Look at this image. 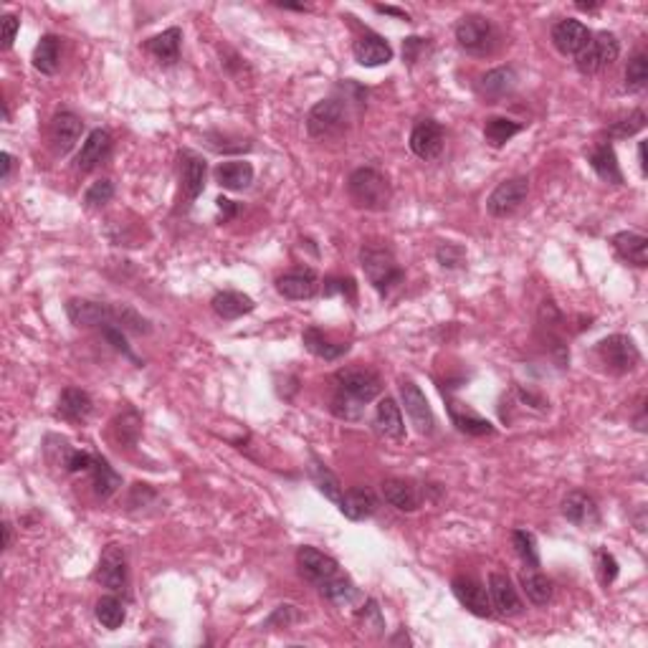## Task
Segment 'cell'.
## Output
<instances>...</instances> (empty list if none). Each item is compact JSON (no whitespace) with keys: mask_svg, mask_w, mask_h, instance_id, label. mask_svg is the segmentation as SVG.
I'll list each match as a JSON object with an SVG mask.
<instances>
[{"mask_svg":"<svg viewBox=\"0 0 648 648\" xmlns=\"http://www.w3.org/2000/svg\"><path fill=\"white\" fill-rule=\"evenodd\" d=\"M360 266L368 277L370 286L380 294L387 297L393 289H398L405 279V271L395 259V254L387 246H363L360 248Z\"/></svg>","mask_w":648,"mask_h":648,"instance_id":"cell-1","label":"cell"},{"mask_svg":"<svg viewBox=\"0 0 648 648\" xmlns=\"http://www.w3.org/2000/svg\"><path fill=\"white\" fill-rule=\"evenodd\" d=\"M350 200L363 211H386L390 206V183L375 168H357L347 180Z\"/></svg>","mask_w":648,"mask_h":648,"instance_id":"cell-2","label":"cell"},{"mask_svg":"<svg viewBox=\"0 0 648 648\" xmlns=\"http://www.w3.org/2000/svg\"><path fill=\"white\" fill-rule=\"evenodd\" d=\"M350 122V112H347V102L340 97H330L316 102L309 114H307V129L315 140H332L340 137Z\"/></svg>","mask_w":648,"mask_h":648,"instance_id":"cell-3","label":"cell"},{"mask_svg":"<svg viewBox=\"0 0 648 648\" xmlns=\"http://www.w3.org/2000/svg\"><path fill=\"white\" fill-rule=\"evenodd\" d=\"M456 41L458 46L472 56H489L496 49L499 34L489 18L464 16L456 23Z\"/></svg>","mask_w":648,"mask_h":648,"instance_id":"cell-4","label":"cell"},{"mask_svg":"<svg viewBox=\"0 0 648 648\" xmlns=\"http://www.w3.org/2000/svg\"><path fill=\"white\" fill-rule=\"evenodd\" d=\"M334 386H337V393H340V395L352 398L355 403L360 405L375 401V398L380 395V390H383L380 378H378L370 368L337 370V375H334Z\"/></svg>","mask_w":648,"mask_h":648,"instance_id":"cell-5","label":"cell"},{"mask_svg":"<svg viewBox=\"0 0 648 648\" xmlns=\"http://www.w3.org/2000/svg\"><path fill=\"white\" fill-rule=\"evenodd\" d=\"M597 357L615 375H626L641 363V352L628 334H611L597 342Z\"/></svg>","mask_w":648,"mask_h":648,"instance_id":"cell-6","label":"cell"},{"mask_svg":"<svg viewBox=\"0 0 648 648\" xmlns=\"http://www.w3.org/2000/svg\"><path fill=\"white\" fill-rule=\"evenodd\" d=\"M621 53V43L613 34L603 31V34L590 35L588 46L575 56V64L582 74H597V71L608 69L618 61Z\"/></svg>","mask_w":648,"mask_h":648,"instance_id":"cell-7","label":"cell"},{"mask_svg":"<svg viewBox=\"0 0 648 648\" xmlns=\"http://www.w3.org/2000/svg\"><path fill=\"white\" fill-rule=\"evenodd\" d=\"M527 195H529V177H509L491 191V195L487 198V211L494 218H507L525 203Z\"/></svg>","mask_w":648,"mask_h":648,"instance_id":"cell-8","label":"cell"},{"mask_svg":"<svg viewBox=\"0 0 648 648\" xmlns=\"http://www.w3.org/2000/svg\"><path fill=\"white\" fill-rule=\"evenodd\" d=\"M297 565H299L301 578L309 580V582L316 585V588H322L324 582H330V580L337 578V575L342 573L334 558L324 555V552H322V550H316V547H307V544H304V547H299Z\"/></svg>","mask_w":648,"mask_h":648,"instance_id":"cell-9","label":"cell"},{"mask_svg":"<svg viewBox=\"0 0 648 648\" xmlns=\"http://www.w3.org/2000/svg\"><path fill=\"white\" fill-rule=\"evenodd\" d=\"M401 401H403L405 413H408L410 423L416 425V431L421 436H431L436 431V418H433V410H431V405L425 401L421 387L416 386L413 380H403L401 383Z\"/></svg>","mask_w":648,"mask_h":648,"instance_id":"cell-10","label":"cell"},{"mask_svg":"<svg viewBox=\"0 0 648 648\" xmlns=\"http://www.w3.org/2000/svg\"><path fill=\"white\" fill-rule=\"evenodd\" d=\"M97 582L112 590V593H122L127 588V552L120 544H109L102 558H99V567H97Z\"/></svg>","mask_w":648,"mask_h":648,"instance_id":"cell-11","label":"cell"},{"mask_svg":"<svg viewBox=\"0 0 648 648\" xmlns=\"http://www.w3.org/2000/svg\"><path fill=\"white\" fill-rule=\"evenodd\" d=\"M451 590H454L456 600L469 611V613L479 615V618H489L494 613L489 600V590L479 582V580L469 578V575H458L451 580Z\"/></svg>","mask_w":648,"mask_h":648,"instance_id":"cell-12","label":"cell"},{"mask_svg":"<svg viewBox=\"0 0 648 648\" xmlns=\"http://www.w3.org/2000/svg\"><path fill=\"white\" fill-rule=\"evenodd\" d=\"M114 309L102 301H91V299H69L66 301V315H69L71 324L76 327H102L114 322Z\"/></svg>","mask_w":648,"mask_h":648,"instance_id":"cell-13","label":"cell"},{"mask_svg":"<svg viewBox=\"0 0 648 648\" xmlns=\"http://www.w3.org/2000/svg\"><path fill=\"white\" fill-rule=\"evenodd\" d=\"M562 514L567 522L582 529H596L600 525V509H597L596 499L585 491H570L562 499Z\"/></svg>","mask_w":648,"mask_h":648,"instance_id":"cell-14","label":"cell"},{"mask_svg":"<svg viewBox=\"0 0 648 648\" xmlns=\"http://www.w3.org/2000/svg\"><path fill=\"white\" fill-rule=\"evenodd\" d=\"M590 35L593 34L588 31L585 23H580L575 18H565L560 23H555V28H552V43L565 56H578L588 46Z\"/></svg>","mask_w":648,"mask_h":648,"instance_id":"cell-15","label":"cell"},{"mask_svg":"<svg viewBox=\"0 0 648 648\" xmlns=\"http://www.w3.org/2000/svg\"><path fill=\"white\" fill-rule=\"evenodd\" d=\"M410 150L421 160H436L443 150V127L436 120H421L410 132Z\"/></svg>","mask_w":648,"mask_h":648,"instance_id":"cell-16","label":"cell"},{"mask_svg":"<svg viewBox=\"0 0 648 648\" xmlns=\"http://www.w3.org/2000/svg\"><path fill=\"white\" fill-rule=\"evenodd\" d=\"M352 56H355V61H357L360 66L375 69V66H383V64H390V61H393V49H390V43H387L383 35L365 34L355 41Z\"/></svg>","mask_w":648,"mask_h":648,"instance_id":"cell-17","label":"cell"},{"mask_svg":"<svg viewBox=\"0 0 648 648\" xmlns=\"http://www.w3.org/2000/svg\"><path fill=\"white\" fill-rule=\"evenodd\" d=\"M489 600L491 608L499 615H519L522 613V600L517 596V588L511 585V580L504 573H491L489 575Z\"/></svg>","mask_w":648,"mask_h":648,"instance_id":"cell-18","label":"cell"},{"mask_svg":"<svg viewBox=\"0 0 648 648\" xmlns=\"http://www.w3.org/2000/svg\"><path fill=\"white\" fill-rule=\"evenodd\" d=\"M82 132H84V122L74 112H59L51 120V127H49V137H51L53 150L59 155H66L71 147L79 142Z\"/></svg>","mask_w":648,"mask_h":648,"instance_id":"cell-19","label":"cell"},{"mask_svg":"<svg viewBox=\"0 0 648 648\" xmlns=\"http://www.w3.org/2000/svg\"><path fill=\"white\" fill-rule=\"evenodd\" d=\"M112 152V135L106 129H94L89 132V137L82 144L79 155H76V170L89 173L94 168H99Z\"/></svg>","mask_w":648,"mask_h":648,"instance_id":"cell-20","label":"cell"},{"mask_svg":"<svg viewBox=\"0 0 648 648\" xmlns=\"http://www.w3.org/2000/svg\"><path fill=\"white\" fill-rule=\"evenodd\" d=\"M319 289V279L312 269H297V271H289L277 279V292L284 299H312Z\"/></svg>","mask_w":648,"mask_h":648,"instance_id":"cell-21","label":"cell"},{"mask_svg":"<svg viewBox=\"0 0 648 648\" xmlns=\"http://www.w3.org/2000/svg\"><path fill=\"white\" fill-rule=\"evenodd\" d=\"M91 410H94L91 395L82 387H66L56 403V416L69 423H84L91 416Z\"/></svg>","mask_w":648,"mask_h":648,"instance_id":"cell-22","label":"cell"},{"mask_svg":"<svg viewBox=\"0 0 648 648\" xmlns=\"http://www.w3.org/2000/svg\"><path fill=\"white\" fill-rule=\"evenodd\" d=\"M180 183H183V191H185V198L193 203L198 195L203 193L206 188V176H208V165L206 160L195 152H183L180 155Z\"/></svg>","mask_w":648,"mask_h":648,"instance_id":"cell-23","label":"cell"},{"mask_svg":"<svg viewBox=\"0 0 648 648\" xmlns=\"http://www.w3.org/2000/svg\"><path fill=\"white\" fill-rule=\"evenodd\" d=\"M340 511L352 519V522H363V519H368L375 514V509H378V499H375V494L365 487H355V489H347L342 494V499H340Z\"/></svg>","mask_w":648,"mask_h":648,"instance_id":"cell-24","label":"cell"},{"mask_svg":"<svg viewBox=\"0 0 648 648\" xmlns=\"http://www.w3.org/2000/svg\"><path fill=\"white\" fill-rule=\"evenodd\" d=\"M449 416L456 428L466 436H494V425L487 418H481L479 413H473L469 405L449 398Z\"/></svg>","mask_w":648,"mask_h":648,"instance_id":"cell-25","label":"cell"},{"mask_svg":"<svg viewBox=\"0 0 648 648\" xmlns=\"http://www.w3.org/2000/svg\"><path fill=\"white\" fill-rule=\"evenodd\" d=\"M383 496L390 507L401 509V511H416L421 507V491L413 481H405V479H387L383 484Z\"/></svg>","mask_w":648,"mask_h":648,"instance_id":"cell-26","label":"cell"},{"mask_svg":"<svg viewBox=\"0 0 648 648\" xmlns=\"http://www.w3.org/2000/svg\"><path fill=\"white\" fill-rule=\"evenodd\" d=\"M375 431L380 436L393 438V441H401L405 436V423H403V413H401V405L395 403L393 398H383L378 403V410H375Z\"/></svg>","mask_w":648,"mask_h":648,"instance_id":"cell-27","label":"cell"},{"mask_svg":"<svg viewBox=\"0 0 648 648\" xmlns=\"http://www.w3.org/2000/svg\"><path fill=\"white\" fill-rule=\"evenodd\" d=\"M215 183L226 191H246L254 183V168L246 160H228L215 168Z\"/></svg>","mask_w":648,"mask_h":648,"instance_id":"cell-28","label":"cell"},{"mask_svg":"<svg viewBox=\"0 0 648 648\" xmlns=\"http://www.w3.org/2000/svg\"><path fill=\"white\" fill-rule=\"evenodd\" d=\"M213 312L221 316V319H238V316L251 315L256 309V301L248 297V294H241V292H218L211 301Z\"/></svg>","mask_w":648,"mask_h":648,"instance_id":"cell-29","label":"cell"},{"mask_svg":"<svg viewBox=\"0 0 648 648\" xmlns=\"http://www.w3.org/2000/svg\"><path fill=\"white\" fill-rule=\"evenodd\" d=\"M180 41H183V31L180 28H168V31H162V34L152 35L150 41H147V53L158 61V64H165V66H170V64H176L177 59H180Z\"/></svg>","mask_w":648,"mask_h":648,"instance_id":"cell-30","label":"cell"},{"mask_svg":"<svg viewBox=\"0 0 648 648\" xmlns=\"http://www.w3.org/2000/svg\"><path fill=\"white\" fill-rule=\"evenodd\" d=\"M301 340H304V347L307 350L312 352L315 357H319V360H327V363L340 360L345 352L350 350L347 342H332L327 334L322 332V330H316V327H307L304 334H301Z\"/></svg>","mask_w":648,"mask_h":648,"instance_id":"cell-31","label":"cell"},{"mask_svg":"<svg viewBox=\"0 0 648 648\" xmlns=\"http://www.w3.org/2000/svg\"><path fill=\"white\" fill-rule=\"evenodd\" d=\"M514 87H517V74H514V69H509V66L487 71L479 79V94L484 99H502V97L511 94Z\"/></svg>","mask_w":648,"mask_h":648,"instance_id":"cell-32","label":"cell"},{"mask_svg":"<svg viewBox=\"0 0 648 648\" xmlns=\"http://www.w3.org/2000/svg\"><path fill=\"white\" fill-rule=\"evenodd\" d=\"M613 246L618 256L633 266H646L648 263V238L633 230H621L613 236Z\"/></svg>","mask_w":648,"mask_h":648,"instance_id":"cell-33","label":"cell"},{"mask_svg":"<svg viewBox=\"0 0 648 648\" xmlns=\"http://www.w3.org/2000/svg\"><path fill=\"white\" fill-rule=\"evenodd\" d=\"M590 168L596 170V176L603 183H611V185H621L623 183V173L618 168V158H615L611 144H597L596 150L590 152Z\"/></svg>","mask_w":648,"mask_h":648,"instance_id":"cell-34","label":"cell"},{"mask_svg":"<svg viewBox=\"0 0 648 648\" xmlns=\"http://www.w3.org/2000/svg\"><path fill=\"white\" fill-rule=\"evenodd\" d=\"M519 585H522L525 596L529 597V603H535V605H547L552 600V582L537 567L522 570L519 573Z\"/></svg>","mask_w":648,"mask_h":648,"instance_id":"cell-35","label":"cell"},{"mask_svg":"<svg viewBox=\"0 0 648 648\" xmlns=\"http://www.w3.org/2000/svg\"><path fill=\"white\" fill-rule=\"evenodd\" d=\"M59 64H61V38L53 34L43 35L34 51V69L51 76L59 71Z\"/></svg>","mask_w":648,"mask_h":648,"instance_id":"cell-36","label":"cell"},{"mask_svg":"<svg viewBox=\"0 0 648 648\" xmlns=\"http://www.w3.org/2000/svg\"><path fill=\"white\" fill-rule=\"evenodd\" d=\"M89 476H91V487L97 491V496H102V499H109L114 491L122 487V476L114 472L102 456L94 458V466H91Z\"/></svg>","mask_w":648,"mask_h":648,"instance_id":"cell-37","label":"cell"},{"mask_svg":"<svg viewBox=\"0 0 648 648\" xmlns=\"http://www.w3.org/2000/svg\"><path fill=\"white\" fill-rule=\"evenodd\" d=\"M94 613H97V621L105 626L106 631H117V628H122V623L127 621V608H124V603L117 596L99 597Z\"/></svg>","mask_w":648,"mask_h":648,"instance_id":"cell-38","label":"cell"},{"mask_svg":"<svg viewBox=\"0 0 648 648\" xmlns=\"http://www.w3.org/2000/svg\"><path fill=\"white\" fill-rule=\"evenodd\" d=\"M522 129H525L522 122H514V120H507V117H491L484 124V140L489 142L491 147H504Z\"/></svg>","mask_w":648,"mask_h":648,"instance_id":"cell-39","label":"cell"},{"mask_svg":"<svg viewBox=\"0 0 648 648\" xmlns=\"http://www.w3.org/2000/svg\"><path fill=\"white\" fill-rule=\"evenodd\" d=\"M309 473H312V481H315L316 489L322 491L330 502L340 504V499H342V494H345V491H342V484H340V479H337V476H334L319 458H312Z\"/></svg>","mask_w":648,"mask_h":648,"instance_id":"cell-40","label":"cell"},{"mask_svg":"<svg viewBox=\"0 0 648 648\" xmlns=\"http://www.w3.org/2000/svg\"><path fill=\"white\" fill-rule=\"evenodd\" d=\"M319 593L327 597L330 603H334V605H345V603H352V600H355L357 588H355V582H352L347 575L340 573L337 578H332L330 582H324V585L319 588Z\"/></svg>","mask_w":648,"mask_h":648,"instance_id":"cell-41","label":"cell"},{"mask_svg":"<svg viewBox=\"0 0 648 648\" xmlns=\"http://www.w3.org/2000/svg\"><path fill=\"white\" fill-rule=\"evenodd\" d=\"M511 544L519 555V560L527 567H540V550H537V537L527 529H514L511 532Z\"/></svg>","mask_w":648,"mask_h":648,"instance_id":"cell-42","label":"cell"},{"mask_svg":"<svg viewBox=\"0 0 648 648\" xmlns=\"http://www.w3.org/2000/svg\"><path fill=\"white\" fill-rule=\"evenodd\" d=\"M112 431H114L117 443H124L127 449H129V446H135V443H137V436H140V431H142L140 416H137L135 410H127V413H122V416L114 421Z\"/></svg>","mask_w":648,"mask_h":648,"instance_id":"cell-43","label":"cell"},{"mask_svg":"<svg viewBox=\"0 0 648 648\" xmlns=\"http://www.w3.org/2000/svg\"><path fill=\"white\" fill-rule=\"evenodd\" d=\"M648 82V59L644 53H636L626 66V89L641 91Z\"/></svg>","mask_w":648,"mask_h":648,"instance_id":"cell-44","label":"cell"},{"mask_svg":"<svg viewBox=\"0 0 648 648\" xmlns=\"http://www.w3.org/2000/svg\"><path fill=\"white\" fill-rule=\"evenodd\" d=\"M644 127H646V114H644L641 109H636V112H631L626 120L611 124V127H608V135L615 137V140H626V137H633L636 132H641Z\"/></svg>","mask_w":648,"mask_h":648,"instance_id":"cell-45","label":"cell"},{"mask_svg":"<svg viewBox=\"0 0 648 648\" xmlns=\"http://www.w3.org/2000/svg\"><path fill=\"white\" fill-rule=\"evenodd\" d=\"M112 198H114L112 180H97L87 191V195H84V203H87V208H102Z\"/></svg>","mask_w":648,"mask_h":648,"instance_id":"cell-46","label":"cell"},{"mask_svg":"<svg viewBox=\"0 0 648 648\" xmlns=\"http://www.w3.org/2000/svg\"><path fill=\"white\" fill-rule=\"evenodd\" d=\"M102 334H105V340L109 342V345H112V347H114V350L122 352L124 357H129L132 363H137V365H140V360L135 357V352L129 350V345H127L124 330H120L117 324H112V322H109V324H102Z\"/></svg>","mask_w":648,"mask_h":648,"instance_id":"cell-47","label":"cell"},{"mask_svg":"<svg viewBox=\"0 0 648 648\" xmlns=\"http://www.w3.org/2000/svg\"><path fill=\"white\" fill-rule=\"evenodd\" d=\"M363 408H365V405L355 403L352 398H345V395L334 393L332 413L337 418H342V421H357V418L363 416Z\"/></svg>","mask_w":648,"mask_h":648,"instance_id":"cell-48","label":"cell"},{"mask_svg":"<svg viewBox=\"0 0 648 648\" xmlns=\"http://www.w3.org/2000/svg\"><path fill=\"white\" fill-rule=\"evenodd\" d=\"M436 259L443 269H461L464 262H466V251L456 244H443V246H438Z\"/></svg>","mask_w":648,"mask_h":648,"instance_id":"cell-49","label":"cell"},{"mask_svg":"<svg viewBox=\"0 0 648 648\" xmlns=\"http://www.w3.org/2000/svg\"><path fill=\"white\" fill-rule=\"evenodd\" d=\"M94 458L97 456L89 454V451H71L66 464H64V469L69 473H89L91 466H94Z\"/></svg>","mask_w":648,"mask_h":648,"instance_id":"cell-50","label":"cell"},{"mask_svg":"<svg viewBox=\"0 0 648 648\" xmlns=\"http://www.w3.org/2000/svg\"><path fill=\"white\" fill-rule=\"evenodd\" d=\"M597 573H600V582L603 585H611L618 575V562L611 552H597Z\"/></svg>","mask_w":648,"mask_h":648,"instance_id":"cell-51","label":"cell"},{"mask_svg":"<svg viewBox=\"0 0 648 648\" xmlns=\"http://www.w3.org/2000/svg\"><path fill=\"white\" fill-rule=\"evenodd\" d=\"M294 621H299L297 605H279V608L274 611V615L269 618V623H266V626H277V623H281V626L286 628V626H292Z\"/></svg>","mask_w":648,"mask_h":648,"instance_id":"cell-52","label":"cell"},{"mask_svg":"<svg viewBox=\"0 0 648 648\" xmlns=\"http://www.w3.org/2000/svg\"><path fill=\"white\" fill-rule=\"evenodd\" d=\"M18 28H20V20L16 16H3V49L13 46Z\"/></svg>","mask_w":648,"mask_h":648,"instance_id":"cell-53","label":"cell"},{"mask_svg":"<svg viewBox=\"0 0 648 648\" xmlns=\"http://www.w3.org/2000/svg\"><path fill=\"white\" fill-rule=\"evenodd\" d=\"M334 292H340V294H350V299L355 301V281L352 279H332V281H327V286H324V294L330 297V294H334Z\"/></svg>","mask_w":648,"mask_h":648,"instance_id":"cell-54","label":"cell"},{"mask_svg":"<svg viewBox=\"0 0 648 648\" xmlns=\"http://www.w3.org/2000/svg\"><path fill=\"white\" fill-rule=\"evenodd\" d=\"M215 206H218V211L223 213V221L233 218V215L238 213V208L233 206V200H228V198H218V200H215Z\"/></svg>","mask_w":648,"mask_h":648,"instance_id":"cell-55","label":"cell"},{"mask_svg":"<svg viewBox=\"0 0 648 648\" xmlns=\"http://www.w3.org/2000/svg\"><path fill=\"white\" fill-rule=\"evenodd\" d=\"M375 11H378V13H386V16H395L401 18V20H408V13H405V11L390 8V5H375Z\"/></svg>","mask_w":648,"mask_h":648,"instance_id":"cell-56","label":"cell"},{"mask_svg":"<svg viewBox=\"0 0 648 648\" xmlns=\"http://www.w3.org/2000/svg\"><path fill=\"white\" fill-rule=\"evenodd\" d=\"M0 160H3V180H8V177H11V170H13V158H11L8 152H3Z\"/></svg>","mask_w":648,"mask_h":648,"instance_id":"cell-57","label":"cell"},{"mask_svg":"<svg viewBox=\"0 0 648 648\" xmlns=\"http://www.w3.org/2000/svg\"><path fill=\"white\" fill-rule=\"evenodd\" d=\"M638 162H641V173L646 176V173H648V165H646V142H641V144H638Z\"/></svg>","mask_w":648,"mask_h":648,"instance_id":"cell-58","label":"cell"},{"mask_svg":"<svg viewBox=\"0 0 648 648\" xmlns=\"http://www.w3.org/2000/svg\"><path fill=\"white\" fill-rule=\"evenodd\" d=\"M11 543H13V532H11V525L5 522V525H3V547L8 550V547H11Z\"/></svg>","mask_w":648,"mask_h":648,"instance_id":"cell-59","label":"cell"},{"mask_svg":"<svg viewBox=\"0 0 648 648\" xmlns=\"http://www.w3.org/2000/svg\"><path fill=\"white\" fill-rule=\"evenodd\" d=\"M277 5L279 8H289V11H309V5H301V3H284V0H279Z\"/></svg>","mask_w":648,"mask_h":648,"instance_id":"cell-60","label":"cell"},{"mask_svg":"<svg viewBox=\"0 0 648 648\" xmlns=\"http://www.w3.org/2000/svg\"><path fill=\"white\" fill-rule=\"evenodd\" d=\"M578 8L580 11H596L597 3H578Z\"/></svg>","mask_w":648,"mask_h":648,"instance_id":"cell-61","label":"cell"}]
</instances>
